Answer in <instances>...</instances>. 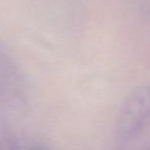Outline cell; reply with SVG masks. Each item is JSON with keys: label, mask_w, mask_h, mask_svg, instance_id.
Returning <instances> with one entry per match:
<instances>
[{"label": "cell", "mask_w": 150, "mask_h": 150, "mask_svg": "<svg viewBox=\"0 0 150 150\" xmlns=\"http://www.w3.org/2000/svg\"><path fill=\"white\" fill-rule=\"evenodd\" d=\"M37 150H40V149H37Z\"/></svg>", "instance_id": "obj_1"}]
</instances>
